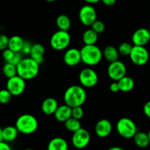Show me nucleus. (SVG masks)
I'll list each match as a JSON object with an SVG mask.
<instances>
[{
  "label": "nucleus",
  "mask_w": 150,
  "mask_h": 150,
  "mask_svg": "<svg viewBox=\"0 0 150 150\" xmlns=\"http://www.w3.org/2000/svg\"><path fill=\"white\" fill-rule=\"evenodd\" d=\"M63 99L64 104L70 108L82 106L86 100V90L83 86L73 85L66 89Z\"/></svg>",
  "instance_id": "obj_1"
},
{
  "label": "nucleus",
  "mask_w": 150,
  "mask_h": 150,
  "mask_svg": "<svg viewBox=\"0 0 150 150\" xmlns=\"http://www.w3.org/2000/svg\"><path fill=\"white\" fill-rule=\"evenodd\" d=\"M17 76L23 80H32L38 75L40 71V64L34 61L30 57L22 59L16 66Z\"/></svg>",
  "instance_id": "obj_2"
},
{
  "label": "nucleus",
  "mask_w": 150,
  "mask_h": 150,
  "mask_svg": "<svg viewBox=\"0 0 150 150\" xmlns=\"http://www.w3.org/2000/svg\"><path fill=\"white\" fill-rule=\"evenodd\" d=\"M80 54L81 62L88 66L97 65L103 59V51L96 45H84L80 50Z\"/></svg>",
  "instance_id": "obj_3"
},
{
  "label": "nucleus",
  "mask_w": 150,
  "mask_h": 150,
  "mask_svg": "<svg viewBox=\"0 0 150 150\" xmlns=\"http://www.w3.org/2000/svg\"><path fill=\"white\" fill-rule=\"evenodd\" d=\"M15 127L18 133L25 135L32 134L38 130V121L32 114H22L16 120Z\"/></svg>",
  "instance_id": "obj_4"
},
{
  "label": "nucleus",
  "mask_w": 150,
  "mask_h": 150,
  "mask_svg": "<svg viewBox=\"0 0 150 150\" xmlns=\"http://www.w3.org/2000/svg\"><path fill=\"white\" fill-rule=\"evenodd\" d=\"M117 131L124 139H133L138 132L136 123L127 117L120 119L117 123Z\"/></svg>",
  "instance_id": "obj_5"
},
{
  "label": "nucleus",
  "mask_w": 150,
  "mask_h": 150,
  "mask_svg": "<svg viewBox=\"0 0 150 150\" xmlns=\"http://www.w3.org/2000/svg\"><path fill=\"white\" fill-rule=\"evenodd\" d=\"M71 38L68 32L58 30L54 32L50 39V45L55 51H63L70 45Z\"/></svg>",
  "instance_id": "obj_6"
},
{
  "label": "nucleus",
  "mask_w": 150,
  "mask_h": 150,
  "mask_svg": "<svg viewBox=\"0 0 150 150\" xmlns=\"http://www.w3.org/2000/svg\"><path fill=\"white\" fill-rule=\"evenodd\" d=\"M129 57L133 64L137 66H143L149 61V54L144 46L133 45Z\"/></svg>",
  "instance_id": "obj_7"
},
{
  "label": "nucleus",
  "mask_w": 150,
  "mask_h": 150,
  "mask_svg": "<svg viewBox=\"0 0 150 150\" xmlns=\"http://www.w3.org/2000/svg\"><path fill=\"white\" fill-rule=\"evenodd\" d=\"M79 81L83 88H92L98 83V76L96 72L90 67L83 68L79 76Z\"/></svg>",
  "instance_id": "obj_8"
},
{
  "label": "nucleus",
  "mask_w": 150,
  "mask_h": 150,
  "mask_svg": "<svg viewBox=\"0 0 150 150\" xmlns=\"http://www.w3.org/2000/svg\"><path fill=\"white\" fill-rule=\"evenodd\" d=\"M90 139L91 136L89 131L81 127L73 133L71 139L72 144L76 149H81L89 145Z\"/></svg>",
  "instance_id": "obj_9"
},
{
  "label": "nucleus",
  "mask_w": 150,
  "mask_h": 150,
  "mask_svg": "<svg viewBox=\"0 0 150 150\" xmlns=\"http://www.w3.org/2000/svg\"><path fill=\"white\" fill-rule=\"evenodd\" d=\"M107 73L111 80L118 81L120 79L126 76L127 68L122 62L117 60L110 63L107 68Z\"/></svg>",
  "instance_id": "obj_10"
},
{
  "label": "nucleus",
  "mask_w": 150,
  "mask_h": 150,
  "mask_svg": "<svg viewBox=\"0 0 150 150\" xmlns=\"http://www.w3.org/2000/svg\"><path fill=\"white\" fill-rule=\"evenodd\" d=\"M7 89L13 96H19L22 95L26 89V81L18 76L8 79L6 84Z\"/></svg>",
  "instance_id": "obj_11"
},
{
  "label": "nucleus",
  "mask_w": 150,
  "mask_h": 150,
  "mask_svg": "<svg viewBox=\"0 0 150 150\" xmlns=\"http://www.w3.org/2000/svg\"><path fill=\"white\" fill-rule=\"evenodd\" d=\"M81 23L86 26H91L97 20V13L91 4H86L80 9L79 13Z\"/></svg>",
  "instance_id": "obj_12"
},
{
  "label": "nucleus",
  "mask_w": 150,
  "mask_h": 150,
  "mask_svg": "<svg viewBox=\"0 0 150 150\" xmlns=\"http://www.w3.org/2000/svg\"><path fill=\"white\" fill-rule=\"evenodd\" d=\"M150 41L149 29L146 28H140L134 32L132 35V42L133 45L145 46Z\"/></svg>",
  "instance_id": "obj_13"
},
{
  "label": "nucleus",
  "mask_w": 150,
  "mask_h": 150,
  "mask_svg": "<svg viewBox=\"0 0 150 150\" xmlns=\"http://www.w3.org/2000/svg\"><path fill=\"white\" fill-rule=\"evenodd\" d=\"M113 126L111 122L106 119L99 120L95 125V131L97 136L100 138H106L111 133Z\"/></svg>",
  "instance_id": "obj_14"
},
{
  "label": "nucleus",
  "mask_w": 150,
  "mask_h": 150,
  "mask_svg": "<svg viewBox=\"0 0 150 150\" xmlns=\"http://www.w3.org/2000/svg\"><path fill=\"white\" fill-rule=\"evenodd\" d=\"M64 63L69 67H74L78 65L81 62L80 50L71 48L65 51L63 57Z\"/></svg>",
  "instance_id": "obj_15"
},
{
  "label": "nucleus",
  "mask_w": 150,
  "mask_h": 150,
  "mask_svg": "<svg viewBox=\"0 0 150 150\" xmlns=\"http://www.w3.org/2000/svg\"><path fill=\"white\" fill-rule=\"evenodd\" d=\"M45 51V48L42 44L35 43L32 45L29 56L30 58L36 62L38 64H41L44 61Z\"/></svg>",
  "instance_id": "obj_16"
},
{
  "label": "nucleus",
  "mask_w": 150,
  "mask_h": 150,
  "mask_svg": "<svg viewBox=\"0 0 150 150\" xmlns=\"http://www.w3.org/2000/svg\"><path fill=\"white\" fill-rule=\"evenodd\" d=\"M54 115L57 121L60 122H64L72 117V108L65 104L59 105Z\"/></svg>",
  "instance_id": "obj_17"
},
{
  "label": "nucleus",
  "mask_w": 150,
  "mask_h": 150,
  "mask_svg": "<svg viewBox=\"0 0 150 150\" xmlns=\"http://www.w3.org/2000/svg\"><path fill=\"white\" fill-rule=\"evenodd\" d=\"M59 106L58 102L54 98H48L43 100L41 105L42 113L46 115H51L55 113Z\"/></svg>",
  "instance_id": "obj_18"
},
{
  "label": "nucleus",
  "mask_w": 150,
  "mask_h": 150,
  "mask_svg": "<svg viewBox=\"0 0 150 150\" xmlns=\"http://www.w3.org/2000/svg\"><path fill=\"white\" fill-rule=\"evenodd\" d=\"M69 146L67 141L61 137L51 139L48 144L47 150H68Z\"/></svg>",
  "instance_id": "obj_19"
},
{
  "label": "nucleus",
  "mask_w": 150,
  "mask_h": 150,
  "mask_svg": "<svg viewBox=\"0 0 150 150\" xmlns=\"http://www.w3.org/2000/svg\"><path fill=\"white\" fill-rule=\"evenodd\" d=\"M24 40L21 37L18 35H13L11 38H9L8 47L10 50H11L13 52H21L23 48Z\"/></svg>",
  "instance_id": "obj_20"
},
{
  "label": "nucleus",
  "mask_w": 150,
  "mask_h": 150,
  "mask_svg": "<svg viewBox=\"0 0 150 150\" xmlns=\"http://www.w3.org/2000/svg\"><path fill=\"white\" fill-rule=\"evenodd\" d=\"M18 135V131L15 126H7L2 129L3 142H12L16 140Z\"/></svg>",
  "instance_id": "obj_21"
},
{
  "label": "nucleus",
  "mask_w": 150,
  "mask_h": 150,
  "mask_svg": "<svg viewBox=\"0 0 150 150\" xmlns=\"http://www.w3.org/2000/svg\"><path fill=\"white\" fill-rule=\"evenodd\" d=\"M120 88V91L123 92H128L133 90L135 86V82L132 78L129 76H124L117 81Z\"/></svg>",
  "instance_id": "obj_22"
},
{
  "label": "nucleus",
  "mask_w": 150,
  "mask_h": 150,
  "mask_svg": "<svg viewBox=\"0 0 150 150\" xmlns=\"http://www.w3.org/2000/svg\"><path fill=\"white\" fill-rule=\"evenodd\" d=\"M133 139L135 144L139 148L147 147L150 144L148 134L144 132H137Z\"/></svg>",
  "instance_id": "obj_23"
},
{
  "label": "nucleus",
  "mask_w": 150,
  "mask_h": 150,
  "mask_svg": "<svg viewBox=\"0 0 150 150\" xmlns=\"http://www.w3.org/2000/svg\"><path fill=\"white\" fill-rule=\"evenodd\" d=\"M119 52L117 48L113 45H108L103 51V57L110 63L117 61L119 59Z\"/></svg>",
  "instance_id": "obj_24"
},
{
  "label": "nucleus",
  "mask_w": 150,
  "mask_h": 150,
  "mask_svg": "<svg viewBox=\"0 0 150 150\" xmlns=\"http://www.w3.org/2000/svg\"><path fill=\"white\" fill-rule=\"evenodd\" d=\"M83 42L86 45H95L98 40V34L94 32L92 29H86L82 36Z\"/></svg>",
  "instance_id": "obj_25"
},
{
  "label": "nucleus",
  "mask_w": 150,
  "mask_h": 150,
  "mask_svg": "<svg viewBox=\"0 0 150 150\" xmlns=\"http://www.w3.org/2000/svg\"><path fill=\"white\" fill-rule=\"evenodd\" d=\"M56 24L59 28V30L68 32L69 29H70V26H71V21L68 16L62 14L57 18Z\"/></svg>",
  "instance_id": "obj_26"
},
{
  "label": "nucleus",
  "mask_w": 150,
  "mask_h": 150,
  "mask_svg": "<svg viewBox=\"0 0 150 150\" xmlns=\"http://www.w3.org/2000/svg\"><path fill=\"white\" fill-rule=\"evenodd\" d=\"M64 124L65 128L67 130H69V131L73 132V133L81 128V125L80 120H78L76 119L73 118V117H70V119H68L67 121L64 122Z\"/></svg>",
  "instance_id": "obj_27"
},
{
  "label": "nucleus",
  "mask_w": 150,
  "mask_h": 150,
  "mask_svg": "<svg viewBox=\"0 0 150 150\" xmlns=\"http://www.w3.org/2000/svg\"><path fill=\"white\" fill-rule=\"evenodd\" d=\"M2 73L4 76L7 79L14 77V76H17L16 66L13 65L10 63H5L2 67Z\"/></svg>",
  "instance_id": "obj_28"
},
{
  "label": "nucleus",
  "mask_w": 150,
  "mask_h": 150,
  "mask_svg": "<svg viewBox=\"0 0 150 150\" xmlns=\"http://www.w3.org/2000/svg\"><path fill=\"white\" fill-rule=\"evenodd\" d=\"M132 48H133V45L131 44L125 42L120 44L117 50H118L119 54H121L122 56H129L131 52Z\"/></svg>",
  "instance_id": "obj_29"
},
{
  "label": "nucleus",
  "mask_w": 150,
  "mask_h": 150,
  "mask_svg": "<svg viewBox=\"0 0 150 150\" xmlns=\"http://www.w3.org/2000/svg\"><path fill=\"white\" fill-rule=\"evenodd\" d=\"M13 95L9 92V91L6 89H1L0 90V103L7 104L11 100Z\"/></svg>",
  "instance_id": "obj_30"
},
{
  "label": "nucleus",
  "mask_w": 150,
  "mask_h": 150,
  "mask_svg": "<svg viewBox=\"0 0 150 150\" xmlns=\"http://www.w3.org/2000/svg\"><path fill=\"white\" fill-rule=\"evenodd\" d=\"M91 29L96 32L97 34H100L105 31V26L103 21L100 20H96L91 26Z\"/></svg>",
  "instance_id": "obj_31"
},
{
  "label": "nucleus",
  "mask_w": 150,
  "mask_h": 150,
  "mask_svg": "<svg viewBox=\"0 0 150 150\" xmlns=\"http://www.w3.org/2000/svg\"><path fill=\"white\" fill-rule=\"evenodd\" d=\"M83 109L81 106H77L72 108V117L73 118L76 119L78 120H80L81 119L83 118Z\"/></svg>",
  "instance_id": "obj_32"
},
{
  "label": "nucleus",
  "mask_w": 150,
  "mask_h": 150,
  "mask_svg": "<svg viewBox=\"0 0 150 150\" xmlns=\"http://www.w3.org/2000/svg\"><path fill=\"white\" fill-rule=\"evenodd\" d=\"M15 53L16 52H13V51H12L11 50H10L9 48H7V49L4 50V51H2V57L3 59H4V61L6 62V63H9L11 61L13 56H14Z\"/></svg>",
  "instance_id": "obj_33"
},
{
  "label": "nucleus",
  "mask_w": 150,
  "mask_h": 150,
  "mask_svg": "<svg viewBox=\"0 0 150 150\" xmlns=\"http://www.w3.org/2000/svg\"><path fill=\"white\" fill-rule=\"evenodd\" d=\"M9 38L4 35H0V51H4L8 47Z\"/></svg>",
  "instance_id": "obj_34"
},
{
  "label": "nucleus",
  "mask_w": 150,
  "mask_h": 150,
  "mask_svg": "<svg viewBox=\"0 0 150 150\" xmlns=\"http://www.w3.org/2000/svg\"><path fill=\"white\" fill-rule=\"evenodd\" d=\"M22 59L23 58H22V55L21 54V52H16L15 53L13 59H12L11 61H10L9 63H10V64H13V65L15 66H17L18 64L20 63V62L21 61Z\"/></svg>",
  "instance_id": "obj_35"
},
{
  "label": "nucleus",
  "mask_w": 150,
  "mask_h": 150,
  "mask_svg": "<svg viewBox=\"0 0 150 150\" xmlns=\"http://www.w3.org/2000/svg\"><path fill=\"white\" fill-rule=\"evenodd\" d=\"M32 43L29 41H24V43H23V48L21 52H22L24 54H30L31 49H32Z\"/></svg>",
  "instance_id": "obj_36"
},
{
  "label": "nucleus",
  "mask_w": 150,
  "mask_h": 150,
  "mask_svg": "<svg viewBox=\"0 0 150 150\" xmlns=\"http://www.w3.org/2000/svg\"><path fill=\"white\" fill-rule=\"evenodd\" d=\"M110 91L113 93H117V92H120V88H119V85L117 81H114L111 83L109 86Z\"/></svg>",
  "instance_id": "obj_37"
},
{
  "label": "nucleus",
  "mask_w": 150,
  "mask_h": 150,
  "mask_svg": "<svg viewBox=\"0 0 150 150\" xmlns=\"http://www.w3.org/2000/svg\"><path fill=\"white\" fill-rule=\"evenodd\" d=\"M143 111L144 114L146 115V117H147L148 118L150 119V100L146 102L144 104L143 108Z\"/></svg>",
  "instance_id": "obj_38"
},
{
  "label": "nucleus",
  "mask_w": 150,
  "mask_h": 150,
  "mask_svg": "<svg viewBox=\"0 0 150 150\" xmlns=\"http://www.w3.org/2000/svg\"><path fill=\"white\" fill-rule=\"evenodd\" d=\"M0 150H12L10 145L4 142H0Z\"/></svg>",
  "instance_id": "obj_39"
},
{
  "label": "nucleus",
  "mask_w": 150,
  "mask_h": 150,
  "mask_svg": "<svg viewBox=\"0 0 150 150\" xmlns=\"http://www.w3.org/2000/svg\"><path fill=\"white\" fill-rule=\"evenodd\" d=\"M100 1L106 6H112L117 2V0H100Z\"/></svg>",
  "instance_id": "obj_40"
},
{
  "label": "nucleus",
  "mask_w": 150,
  "mask_h": 150,
  "mask_svg": "<svg viewBox=\"0 0 150 150\" xmlns=\"http://www.w3.org/2000/svg\"><path fill=\"white\" fill-rule=\"evenodd\" d=\"M83 1H86V3H88V4H93L99 2L100 0H83Z\"/></svg>",
  "instance_id": "obj_41"
},
{
  "label": "nucleus",
  "mask_w": 150,
  "mask_h": 150,
  "mask_svg": "<svg viewBox=\"0 0 150 150\" xmlns=\"http://www.w3.org/2000/svg\"><path fill=\"white\" fill-rule=\"evenodd\" d=\"M107 150H125V149H123L121 147H119V146H113V147L109 148V149H108Z\"/></svg>",
  "instance_id": "obj_42"
},
{
  "label": "nucleus",
  "mask_w": 150,
  "mask_h": 150,
  "mask_svg": "<svg viewBox=\"0 0 150 150\" xmlns=\"http://www.w3.org/2000/svg\"><path fill=\"white\" fill-rule=\"evenodd\" d=\"M3 142V137H2V128L0 127V142Z\"/></svg>",
  "instance_id": "obj_43"
},
{
  "label": "nucleus",
  "mask_w": 150,
  "mask_h": 150,
  "mask_svg": "<svg viewBox=\"0 0 150 150\" xmlns=\"http://www.w3.org/2000/svg\"><path fill=\"white\" fill-rule=\"evenodd\" d=\"M45 1H48V2H53V1H57V0H45Z\"/></svg>",
  "instance_id": "obj_44"
},
{
  "label": "nucleus",
  "mask_w": 150,
  "mask_h": 150,
  "mask_svg": "<svg viewBox=\"0 0 150 150\" xmlns=\"http://www.w3.org/2000/svg\"><path fill=\"white\" fill-rule=\"evenodd\" d=\"M148 134V137H149V142H150V130L149 131V133H147Z\"/></svg>",
  "instance_id": "obj_45"
},
{
  "label": "nucleus",
  "mask_w": 150,
  "mask_h": 150,
  "mask_svg": "<svg viewBox=\"0 0 150 150\" xmlns=\"http://www.w3.org/2000/svg\"><path fill=\"white\" fill-rule=\"evenodd\" d=\"M25 150H34V149H25Z\"/></svg>",
  "instance_id": "obj_46"
},
{
  "label": "nucleus",
  "mask_w": 150,
  "mask_h": 150,
  "mask_svg": "<svg viewBox=\"0 0 150 150\" xmlns=\"http://www.w3.org/2000/svg\"><path fill=\"white\" fill-rule=\"evenodd\" d=\"M149 35H150V29H149Z\"/></svg>",
  "instance_id": "obj_47"
},
{
  "label": "nucleus",
  "mask_w": 150,
  "mask_h": 150,
  "mask_svg": "<svg viewBox=\"0 0 150 150\" xmlns=\"http://www.w3.org/2000/svg\"><path fill=\"white\" fill-rule=\"evenodd\" d=\"M42 150H47V149H42Z\"/></svg>",
  "instance_id": "obj_48"
}]
</instances>
